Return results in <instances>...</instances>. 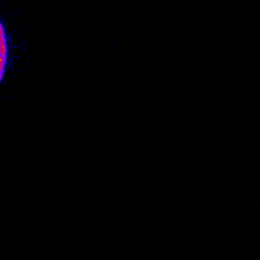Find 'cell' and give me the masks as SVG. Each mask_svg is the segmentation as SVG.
I'll return each instance as SVG.
<instances>
[{
    "label": "cell",
    "mask_w": 260,
    "mask_h": 260,
    "mask_svg": "<svg viewBox=\"0 0 260 260\" xmlns=\"http://www.w3.org/2000/svg\"><path fill=\"white\" fill-rule=\"evenodd\" d=\"M7 52V37H6V30L2 24V20H0V81H2L4 72H6Z\"/></svg>",
    "instance_id": "cell-1"
}]
</instances>
